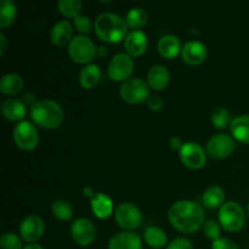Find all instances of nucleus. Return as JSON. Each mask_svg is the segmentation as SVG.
Here are the masks:
<instances>
[{
  "label": "nucleus",
  "instance_id": "nucleus-1",
  "mask_svg": "<svg viewBox=\"0 0 249 249\" xmlns=\"http://www.w3.org/2000/svg\"><path fill=\"white\" fill-rule=\"evenodd\" d=\"M168 219L173 228L182 233H194L203 228L206 214L201 204L181 199L172 204L168 211Z\"/></svg>",
  "mask_w": 249,
  "mask_h": 249
},
{
  "label": "nucleus",
  "instance_id": "nucleus-2",
  "mask_svg": "<svg viewBox=\"0 0 249 249\" xmlns=\"http://www.w3.org/2000/svg\"><path fill=\"white\" fill-rule=\"evenodd\" d=\"M125 18L113 12H104L95 18L94 31L97 38L107 44H116L128 36Z\"/></svg>",
  "mask_w": 249,
  "mask_h": 249
},
{
  "label": "nucleus",
  "instance_id": "nucleus-3",
  "mask_svg": "<svg viewBox=\"0 0 249 249\" xmlns=\"http://www.w3.org/2000/svg\"><path fill=\"white\" fill-rule=\"evenodd\" d=\"M31 118L36 125L53 130L62 124L65 112L60 104L50 99L39 100L31 108Z\"/></svg>",
  "mask_w": 249,
  "mask_h": 249
},
{
  "label": "nucleus",
  "instance_id": "nucleus-4",
  "mask_svg": "<svg viewBox=\"0 0 249 249\" xmlns=\"http://www.w3.org/2000/svg\"><path fill=\"white\" fill-rule=\"evenodd\" d=\"M219 224L228 232H238L246 224V213L237 202H226L219 209Z\"/></svg>",
  "mask_w": 249,
  "mask_h": 249
},
{
  "label": "nucleus",
  "instance_id": "nucleus-5",
  "mask_svg": "<svg viewBox=\"0 0 249 249\" xmlns=\"http://www.w3.org/2000/svg\"><path fill=\"white\" fill-rule=\"evenodd\" d=\"M68 55L78 65H90L97 55V48L94 41L87 36H75L68 44Z\"/></svg>",
  "mask_w": 249,
  "mask_h": 249
},
{
  "label": "nucleus",
  "instance_id": "nucleus-6",
  "mask_svg": "<svg viewBox=\"0 0 249 249\" xmlns=\"http://www.w3.org/2000/svg\"><path fill=\"white\" fill-rule=\"evenodd\" d=\"M14 141L19 150L31 152L36 150L39 143V131L36 126L29 121H22L14 128Z\"/></svg>",
  "mask_w": 249,
  "mask_h": 249
},
{
  "label": "nucleus",
  "instance_id": "nucleus-7",
  "mask_svg": "<svg viewBox=\"0 0 249 249\" xmlns=\"http://www.w3.org/2000/svg\"><path fill=\"white\" fill-rule=\"evenodd\" d=\"M114 220L119 228L125 231H133L142 223V213L134 203L122 202L114 211Z\"/></svg>",
  "mask_w": 249,
  "mask_h": 249
},
{
  "label": "nucleus",
  "instance_id": "nucleus-8",
  "mask_svg": "<svg viewBox=\"0 0 249 249\" xmlns=\"http://www.w3.org/2000/svg\"><path fill=\"white\" fill-rule=\"evenodd\" d=\"M150 89L145 80L140 78H130L122 84L119 94L126 104L136 105L147 101L150 97Z\"/></svg>",
  "mask_w": 249,
  "mask_h": 249
},
{
  "label": "nucleus",
  "instance_id": "nucleus-9",
  "mask_svg": "<svg viewBox=\"0 0 249 249\" xmlns=\"http://www.w3.org/2000/svg\"><path fill=\"white\" fill-rule=\"evenodd\" d=\"M134 72V60L126 53H121L111 58L107 67V74L113 82H126Z\"/></svg>",
  "mask_w": 249,
  "mask_h": 249
},
{
  "label": "nucleus",
  "instance_id": "nucleus-10",
  "mask_svg": "<svg viewBox=\"0 0 249 249\" xmlns=\"http://www.w3.org/2000/svg\"><path fill=\"white\" fill-rule=\"evenodd\" d=\"M237 147L236 140L228 134H218L209 139L206 146V152L213 160H224L233 153Z\"/></svg>",
  "mask_w": 249,
  "mask_h": 249
},
{
  "label": "nucleus",
  "instance_id": "nucleus-11",
  "mask_svg": "<svg viewBox=\"0 0 249 249\" xmlns=\"http://www.w3.org/2000/svg\"><path fill=\"white\" fill-rule=\"evenodd\" d=\"M207 152L199 143L185 142L179 151V157L182 164L192 170H198L206 165Z\"/></svg>",
  "mask_w": 249,
  "mask_h": 249
},
{
  "label": "nucleus",
  "instance_id": "nucleus-12",
  "mask_svg": "<svg viewBox=\"0 0 249 249\" xmlns=\"http://www.w3.org/2000/svg\"><path fill=\"white\" fill-rule=\"evenodd\" d=\"M71 236L75 245L88 247L96 240V228L90 219L78 218L71 224Z\"/></svg>",
  "mask_w": 249,
  "mask_h": 249
},
{
  "label": "nucleus",
  "instance_id": "nucleus-13",
  "mask_svg": "<svg viewBox=\"0 0 249 249\" xmlns=\"http://www.w3.org/2000/svg\"><path fill=\"white\" fill-rule=\"evenodd\" d=\"M44 231H45V224L43 219L34 214L26 216L19 225V236L28 245L40 240L44 235Z\"/></svg>",
  "mask_w": 249,
  "mask_h": 249
},
{
  "label": "nucleus",
  "instance_id": "nucleus-14",
  "mask_svg": "<svg viewBox=\"0 0 249 249\" xmlns=\"http://www.w3.org/2000/svg\"><path fill=\"white\" fill-rule=\"evenodd\" d=\"M181 57L185 63L190 66H198L206 61L208 50L203 43L198 40H190L182 45Z\"/></svg>",
  "mask_w": 249,
  "mask_h": 249
},
{
  "label": "nucleus",
  "instance_id": "nucleus-15",
  "mask_svg": "<svg viewBox=\"0 0 249 249\" xmlns=\"http://www.w3.org/2000/svg\"><path fill=\"white\" fill-rule=\"evenodd\" d=\"M124 48L131 57H140L147 51L148 38L145 32L131 31L124 39Z\"/></svg>",
  "mask_w": 249,
  "mask_h": 249
},
{
  "label": "nucleus",
  "instance_id": "nucleus-16",
  "mask_svg": "<svg viewBox=\"0 0 249 249\" xmlns=\"http://www.w3.org/2000/svg\"><path fill=\"white\" fill-rule=\"evenodd\" d=\"M107 249H142V240L133 231H123L112 236Z\"/></svg>",
  "mask_w": 249,
  "mask_h": 249
},
{
  "label": "nucleus",
  "instance_id": "nucleus-17",
  "mask_svg": "<svg viewBox=\"0 0 249 249\" xmlns=\"http://www.w3.org/2000/svg\"><path fill=\"white\" fill-rule=\"evenodd\" d=\"M90 204H91L92 214L100 220L108 219L116 211L111 197L104 192H96V195L90 201Z\"/></svg>",
  "mask_w": 249,
  "mask_h": 249
},
{
  "label": "nucleus",
  "instance_id": "nucleus-18",
  "mask_svg": "<svg viewBox=\"0 0 249 249\" xmlns=\"http://www.w3.org/2000/svg\"><path fill=\"white\" fill-rule=\"evenodd\" d=\"M1 113L6 121L19 123L27 116V106L22 100L10 97L1 104Z\"/></svg>",
  "mask_w": 249,
  "mask_h": 249
},
{
  "label": "nucleus",
  "instance_id": "nucleus-19",
  "mask_svg": "<svg viewBox=\"0 0 249 249\" xmlns=\"http://www.w3.org/2000/svg\"><path fill=\"white\" fill-rule=\"evenodd\" d=\"M73 24L68 19L56 22L50 31V40L56 46H65L70 44L73 36Z\"/></svg>",
  "mask_w": 249,
  "mask_h": 249
},
{
  "label": "nucleus",
  "instance_id": "nucleus-20",
  "mask_svg": "<svg viewBox=\"0 0 249 249\" xmlns=\"http://www.w3.org/2000/svg\"><path fill=\"white\" fill-rule=\"evenodd\" d=\"M170 82V73L164 66L155 65L148 70L147 84L156 91H162Z\"/></svg>",
  "mask_w": 249,
  "mask_h": 249
},
{
  "label": "nucleus",
  "instance_id": "nucleus-21",
  "mask_svg": "<svg viewBox=\"0 0 249 249\" xmlns=\"http://www.w3.org/2000/svg\"><path fill=\"white\" fill-rule=\"evenodd\" d=\"M158 53L162 57L167 58V60H173L177 57L179 53H181L182 45L180 43V39L177 36L173 34H167L163 36L158 41Z\"/></svg>",
  "mask_w": 249,
  "mask_h": 249
},
{
  "label": "nucleus",
  "instance_id": "nucleus-22",
  "mask_svg": "<svg viewBox=\"0 0 249 249\" xmlns=\"http://www.w3.org/2000/svg\"><path fill=\"white\" fill-rule=\"evenodd\" d=\"M101 80V70L95 63L84 66L79 72V84L83 89H94Z\"/></svg>",
  "mask_w": 249,
  "mask_h": 249
},
{
  "label": "nucleus",
  "instance_id": "nucleus-23",
  "mask_svg": "<svg viewBox=\"0 0 249 249\" xmlns=\"http://www.w3.org/2000/svg\"><path fill=\"white\" fill-rule=\"evenodd\" d=\"M24 82L16 73H7L0 79V92L6 96H15L23 89Z\"/></svg>",
  "mask_w": 249,
  "mask_h": 249
},
{
  "label": "nucleus",
  "instance_id": "nucleus-24",
  "mask_svg": "<svg viewBox=\"0 0 249 249\" xmlns=\"http://www.w3.org/2000/svg\"><path fill=\"white\" fill-rule=\"evenodd\" d=\"M230 131L236 141L249 143V114H242L233 118L230 125Z\"/></svg>",
  "mask_w": 249,
  "mask_h": 249
},
{
  "label": "nucleus",
  "instance_id": "nucleus-25",
  "mask_svg": "<svg viewBox=\"0 0 249 249\" xmlns=\"http://www.w3.org/2000/svg\"><path fill=\"white\" fill-rule=\"evenodd\" d=\"M143 240L148 247L153 249H162L168 246V236L157 226H148L143 232Z\"/></svg>",
  "mask_w": 249,
  "mask_h": 249
},
{
  "label": "nucleus",
  "instance_id": "nucleus-26",
  "mask_svg": "<svg viewBox=\"0 0 249 249\" xmlns=\"http://www.w3.org/2000/svg\"><path fill=\"white\" fill-rule=\"evenodd\" d=\"M225 201V191L220 186H211L204 191L202 203L208 209L220 208Z\"/></svg>",
  "mask_w": 249,
  "mask_h": 249
},
{
  "label": "nucleus",
  "instance_id": "nucleus-27",
  "mask_svg": "<svg viewBox=\"0 0 249 249\" xmlns=\"http://www.w3.org/2000/svg\"><path fill=\"white\" fill-rule=\"evenodd\" d=\"M17 17V6L12 0H2L0 6V28H9Z\"/></svg>",
  "mask_w": 249,
  "mask_h": 249
},
{
  "label": "nucleus",
  "instance_id": "nucleus-28",
  "mask_svg": "<svg viewBox=\"0 0 249 249\" xmlns=\"http://www.w3.org/2000/svg\"><path fill=\"white\" fill-rule=\"evenodd\" d=\"M125 21L128 23V27L133 28V31H140L148 21V15L145 9L142 7H131L126 12Z\"/></svg>",
  "mask_w": 249,
  "mask_h": 249
},
{
  "label": "nucleus",
  "instance_id": "nucleus-29",
  "mask_svg": "<svg viewBox=\"0 0 249 249\" xmlns=\"http://www.w3.org/2000/svg\"><path fill=\"white\" fill-rule=\"evenodd\" d=\"M83 2L80 0H60L57 1V9L60 14L66 18H73L79 16L82 11Z\"/></svg>",
  "mask_w": 249,
  "mask_h": 249
},
{
  "label": "nucleus",
  "instance_id": "nucleus-30",
  "mask_svg": "<svg viewBox=\"0 0 249 249\" xmlns=\"http://www.w3.org/2000/svg\"><path fill=\"white\" fill-rule=\"evenodd\" d=\"M51 213L57 220L70 221L73 218V207L65 199H57L51 204Z\"/></svg>",
  "mask_w": 249,
  "mask_h": 249
},
{
  "label": "nucleus",
  "instance_id": "nucleus-31",
  "mask_svg": "<svg viewBox=\"0 0 249 249\" xmlns=\"http://www.w3.org/2000/svg\"><path fill=\"white\" fill-rule=\"evenodd\" d=\"M232 116H231L230 111L224 107H219L215 111L212 113V124L215 126L219 130H223V129L229 128L232 123Z\"/></svg>",
  "mask_w": 249,
  "mask_h": 249
},
{
  "label": "nucleus",
  "instance_id": "nucleus-32",
  "mask_svg": "<svg viewBox=\"0 0 249 249\" xmlns=\"http://www.w3.org/2000/svg\"><path fill=\"white\" fill-rule=\"evenodd\" d=\"M21 236L15 232H5L0 237V248L1 249H23Z\"/></svg>",
  "mask_w": 249,
  "mask_h": 249
},
{
  "label": "nucleus",
  "instance_id": "nucleus-33",
  "mask_svg": "<svg viewBox=\"0 0 249 249\" xmlns=\"http://www.w3.org/2000/svg\"><path fill=\"white\" fill-rule=\"evenodd\" d=\"M73 27H74L79 33H82V36H85V34L90 33V32L94 29V23H92L91 19L88 16H85V15H79V16H77L73 19Z\"/></svg>",
  "mask_w": 249,
  "mask_h": 249
},
{
  "label": "nucleus",
  "instance_id": "nucleus-34",
  "mask_svg": "<svg viewBox=\"0 0 249 249\" xmlns=\"http://www.w3.org/2000/svg\"><path fill=\"white\" fill-rule=\"evenodd\" d=\"M203 232L207 238H209L212 242H214L218 238H220L221 226L214 220H206V223L203 225Z\"/></svg>",
  "mask_w": 249,
  "mask_h": 249
},
{
  "label": "nucleus",
  "instance_id": "nucleus-35",
  "mask_svg": "<svg viewBox=\"0 0 249 249\" xmlns=\"http://www.w3.org/2000/svg\"><path fill=\"white\" fill-rule=\"evenodd\" d=\"M165 249H195L194 245L190 240L185 237H178L173 240L172 242L168 243Z\"/></svg>",
  "mask_w": 249,
  "mask_h": 249
},
{
  "label": "nucleus",
  "instance_id": "nucleus-36",
  "mask_svg": "<svg viewBox=\"0 0 249 249\" xmlns=\"http://www.w3.org/2000/svg\"><path fill=\"white\" fill-rule=\"evenodd\" d=\"M212 249H238V247L230 238L220 237L212 242Z\"/></svg>",
  "mask_w": 249,
  "mask_h": 249
},
{
  "label": "nucleus",
  "instance_id": "nucleus-37",
  "mask_svg": "<svg viewBox=\"0 0 249 249\" xmlns=\"http://www.w3.org/2000/svg\"><path fill=\"white\" fill-rule=\"evenodd\" d=\"M147 106L151 111L158 112L164 107V101H163L162 97L158 96V95H152V96L148 97Z\"/></svg>",
  "mask_w": 249,
  "mask_h": 249
},
{
  "label": "nucleus",
  "instance_id": "nucleus-38",
  "mask_svg": "<svg viewBox=\"0 0 249 249\" xmlns=\"http://www.w3.org/2000/svg\"><path fill=\"white\" fill-rule=\"evenodd\" d=\"M22 101L24 102V105H26L27 107H33L34 105L36 104V102L39 101V100H36V95L33 94V92H31V91H28V92H26V94H24V96H23V100H22Z\"/></svg>",
  "mask_w": 249,
  "mask_h": 249
},
{
  "label": "nucleus",
  "instance_id": "nucleus-39",
  "mask_svg": "<svg viewBox=\"0 0 249 249\" xmlns=\"http://www.w3.org/2000/svg\"><path fill=\"white\" fill-rule=\"evenodd\" d=\"M9 49V41L4 33H0V55L4 56Z\"/></svg>",
  "mask_w": 249,
  "mask_h": 249
},
{
  "label": "nucleus",
  "instance_id": "nucleus-40",
  "mask_svg": "<svg viewBox=\"0 0 249 249\" xmlns=\"http://www.w3.org/2000/svg\"><path fill=\"white\" fill-rule=\"evenodd\" d=\"M169 145H170V147L173 148V150H181V147H182V145H184V143H182V141H181V139L180 138H178V136H173L172 139H170V141H169Z\"/></svg>",
  "mask_w": 249,
  "mask_h": 249
},
{
  "label": "nucleus",
  "instance_id": "nucleus-41",
  "mask_svg": "<svg viewBox=\"0 0 249 249\" xmlns=\"http://www.w3.org/2000/svg\"><path fill=\"white\" fill-rule=\"evenodd\" d=\"M83 195H84V197H87V198L91 199L92 197L96 195V192L94 191V189H92L91 186H84L83 187Z\"/></svg>",
  "mask_w": 249,
  "mask_h": 249
},
{
  "label": "nucleus",
  "instance_id": "nucleus-42",
  "mask_svg": "<svg viewBox=\"0 0 249 249\" xmlns=\"http://www.w3.org/2000/svg\"><path fill=\"white\" fill-rule=\"evenodd\" d=\"M107 55H108V50H107L106 46L101 45L97 48V56H99V57L104 58V57H106Z\"/></svg>",
  "mask_w": 249,
  "mask_h": 249
},
{
  "label": "nucleus",
  "instance_id": "nucleus-43",
  "mask_svg": "<svg viewBox=\"0 0 249 249\" xmlns=\"http://www.w3.org/2000/svg\"><path fill=\"white\" fill-rule=\"evenodd\" d=\"M23 249H44L40 245H36V243H29V245H26Z\"/></svg>",
  "mask_w": 249,
  "mask_h": 249
},
{
  "label": "nucleus",
  "instance_id": "nucleus-44",
  "mask_svg": "<svg viewBox=\"0 0 249 249\" xmlns=\"http://www.w3.org/2000/svg\"><path fill=\"white\" fill-rule=\"evenodd\" d=\"M247 211H248V216H249V202H248V207H247Z\"/></svg>",
  "mask_w": 249,
  "mask_h": 249
}]
</instances>
